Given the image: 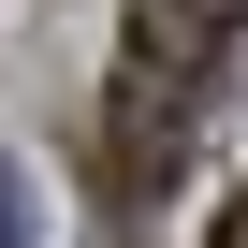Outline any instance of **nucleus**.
I'll use <instances>...</instances> for the list:
<instances>
[{"label": "nucleus", "mask_w": 248, "mask_h": 248, "mask_svg": "<svg viewBox=\"0 0 248 248\" xmlns=\"http://www.w3.org/2000/svg\"><path fill=\"white\" fill-rule=\"evenodd\" d=\"M248 0H132V30H117V73H102V190L146 204L175 161H190V102L204 73L233 59Z\"/></svg>", "instance_id": "f257e3e1"}, {"label": "nucleus", "mask_w": 248, "mask_h": 248, "mask_svg": "<svg viewBox=\"0 0 248 248\" xmlns=\"http://www.w3.org/2000/svg\"><path fill=\"white\" fill-rule=\"evenodd\" d=\"M204 248H248V190H233V204H219V219H204Z\"/></svg>", "instance_id": "f03ea898"}, {"label": "nucleus", "mask_w": 248, "mask_h": 248, "mask_svg": "<svg viewBox=\"0 0 248 248\" xmlns=\"http://www.w3.org/2000/svg\"><path fill=\"white\" fill-rule=\"evenodd\" d=\"M0 248H30V204H15V175H0Z\"/></svg>", "instance_id": "7ed1b4c3"}]
</instances>
